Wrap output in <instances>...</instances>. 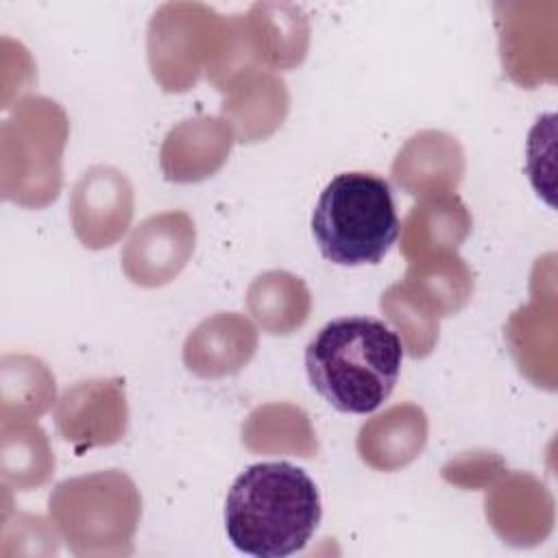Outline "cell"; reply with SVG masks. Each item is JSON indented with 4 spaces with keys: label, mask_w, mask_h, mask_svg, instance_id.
Wrapping results in <instances>:
<instances>
[{
    "label": "cell",
    "mask_w": 558,
    "mask_h": 558,
    "mask_svg": "<svg viewBox=\"0 0 558 558\" xmlns=\"http://www.w3.org/2000/svg\"><path fill=\"white\" fill-rule=\"evenodd\" d=\"M314 480L290 462H259L240 473L227 495L225 527L231 545L257 558L301 551L320 523Z\"/></svg>",
    "instance_id": "6da1fadb"
},
{
    "label": "cell",
    "mask_w": 558,
    "mask_h": 558,
    "mask_svg": "<svg viewBox=\"0 0 558 558\" xmlns=\"http://www.w3.org/2000/svg\"><path fill=\"white\" fill-rule=\"evenodd\" d=\"M401 357L397 331L371 316L333 318L305 347L312 388L349 414H368L390 397Z\"/></svg>",
    "instance_id": "7a4b0ae2"
},
{
    "label": "cell",
    "mask_w": 558,
    "mask_h": 558,
    "mask_svg": "<svg viewBox=\"0 0 558 558\" xmlns=\"http://www.w3.org/2000/svg\"><path fill=\"white\" fill-rule=\"evenodd\" d=\"M399 229L388 181L362 170L333 177L312 214V233L323 257L340 266L379 264Z\"/></svg>",
    "instance_id": "3957f363"
},
{
    "label": "cell",
    "mask_w": 558,
    "mask_h": 558,
    "mask_svg": "<svg viewBox=\"0 0 558 558\" xmlns=\"http://www.w3.org/2000/svg\"><path fill=\"white\" fill-rule=\"evenodd\" d=\"M48 512L74 556H129L142 497L126 473L109 469L57 484Z\"/></svg>",
    "instance_id": "277c9868"
},
{
    "label": "cell",
    "mask_w": 558,
    "mask_h": 558,
    "mask_svg": "<svg viewBox=\"0 0 558 558\" xmlns=\"http://www.w3.org/2000/svg\"><path fill=\"white\" fill-rule=\"evenodd\" d=\"M68 116L50 98L31 96L2 124V192L24 207H44L61 190Z\"/></svg>",
    "instance_id": "5b68a950"
},
{
    "label": "cell",
    "mask_w": 558,
    "mask_h": 558,
    "mask_svg": "<svg viewBox=\"0 0 558 558\" xmlns=\"http://www.w3.org/2000/svg\"><path fill=\"white\" fill-rule=\"evenodd\" d=\"M473 270L453 253L410 262L405 277L392 283L379 301L381 312L401 333L412 357H425L438 342V323L458 314L473 294Z\"/></svg>",
    "instance_id": "8992f818"
},
{
    "label": "cell",
    "mask_w": 558,
    "mask_h": 558,
    "mask_svg": "<svg viewBox=\"0 0 558 558\" xmlns=\"http://www.w3.org/2000/svg\"><path fill=\"white\" fill-rule=\"evenodd\" d=\"M225 15L201 2H168L148 24V65L163 92H187L211 65Z\"/></svg>",
    "instance_id": "52a82bcc"
},
{
    "label": "cell",
    "mask_w": 558,
    "mask_h": 558,
    "mask_svg": "<svg viewBox=\"0 0 558 558\" xmlns=\"http://www.w3.org/2000/svg\"><path fill=\"white\" fill-rule=\"evenodd\" d=\"M495 11L501 61L508 76L527 89L541 83H554L558 65V4L551 0L501 2Z\"/></svg>",
    "instance_id": "ba28073f"
},
{
    "label": "cell",
    "mask_w": 558,
    "mask_h": 558,
    "mask_svg": "<svg viewBox=\"0 0 558 558\" xmlns=\"http://www.w3.org/2000/svg\"><path fill=\"white\" fill-rule=\"evenodd\" d=\"M54 421L61 438L74 445L76 453L122 440L129 425L124 381L98 377L70 386L57 403Z\"/></svg>",
    "instance_id": "9c48e42d"
},
{
    "label": "cell",
    "mask_w": 558,
    "mask_h": 558,
    "mask_svg": "<svg viewBox=\"0 0 558 558\" xmlns=\"http://www.w3.org/2000/svg\"><path fill=\"white\" fill-rule=\"evenodd\" d=\"M196 227L187 211H163L142 220L122 248V270L144 288L172 281L190 262Z\"/></svg>",
    "instance_id": "30bf717a"
},
{
    "label": "cell",
    "mask_w": 558,
    "mask_h": 558,
    "mask_svg": "<svg viewBox=\"0 0 558 558\" xmlns=\"http://www.w3.org/2000/svg\"><path fill=\"white\" fill-rule=\"evenodd\" d=\"M506 342L521 375L534 386L556 388V290L554 268L543 277L538 259L532 275V301L510 314Z\"/></svg>",
    "instance_id": "8fae6325"
},
{
    "label": "cell",
    "mask_w": 558,
    "mask_h": 558,
    "mask_svg": "<svg viewBox=\"0 0 558 558\" xmlns=\"http://www.w3.org/2000/svg\"><path fill=\"white\" fill-rule=\"evenodd\" d=\"M133 218V187L111 166H94L81 174L70 196V220L87 248L116 244Z\"/></svg>",
    "instance_id": "7c38bea8"
},
{
    "label": "cell",
    "mask_w": 558,
    "mask_h": 558,
    "mask_svg": "<svg viewBox=\"0 0 558 558\" xmlns=\"http://www.w3.org/2000/svg\"><path fill=\"white\" fill-rule=\"evenodd\" d=\"M486 519L506 543L530 547L543 543L554 527V497L534 475L506 473L486 495Z\"/></svg>",
    "instance_id": "4fadbf2b"
},
{
    "label": "cell",
    "mask_w": 558,
    "mask_h": 558,
    "mask_svg": "<svg viewBox=\"0 0 558 558\" xmlns=\"http://www.w3.org/2000/svg\"><path fill=\"white\" fill-rule=\"evenodd\" d=\"M390 174L412 196L453 194L464 174V150L445 131H418L397 153Z\"/></svg>",
    "instance_id": "5bb4252c"
},
{
    "label": "cell",
    "mask_w": 558,
    "mask_h": 558,
    "mask_svg": "<svg viewBox=\"0 0 558 558\" xmlns=\"http://www.w3.org/2000/svg\"><path fill=\"white\" fill-rule=\"evenodd\" d=\"M222 102V120L242 144H253L272 135L288 116V89L272 70H251L235 78Z\"/></svg>",
    "instance_id": "9a60e30c"
},
{
    "label": "cell",
    "mask_w": 558,
    "mask_h": 558,
    "mask_svg": "<svg viewBox=\"0 0 558 558\" xmlns=\"http://www.w3.org/2000/svg\"><path fill=\"white\" fill-rule=\"evenodd\" d=\"M253 63L264 70H290L307 54L310 24L301 7L257 2L242 15Z\"/></svg>",
    "instance_id": "2e32d148"
},
{
    "label": "cell",
    "mask_w": 558,
    "mask_h": 558,
    "mask_svg": "<svg viewBox=\"0 0 558 558\" xmlns=\"http://www.w3.org/2000/svg\"><path fill=\"white\" fill-rule=\"evenodd\" d=\"M233 131L222 118L183 120L163 140L159 163L168 181L194 183L211 177L227 161Z\"/></svg>",
    "instance_id": "e0dca14e"
},
{
    "label": "cell",
    "mask_w": 558,
    "mask_h": 558,
    "mask_svg": "<svg viewBox=\"0 0 558 558\" xmlns=\"http://www.w3.org/2000/svg\"><path fill=\"white\" fill-rule=\"evenodd\" d=\"M257 349L255 327L240 314L220 312L205 318L183 344V362L198 377L235 375Z\"/></svg>",
    "instance_id": "ac0fdd59"
},
{
    "label": "cell",
    "mask_w": 558,
    "mask_h": 558,
    "mask_svg": "<svg viewBox=\"0 0 558 558\" xmlns=\"http://www.w3.org/2000/svg\"><path fill=\"white\" fill-rule=\"evenodd\" d=\"M427 442V416L414 403H397L360 427L357 453L377 471L410 464Z\"/></svg>",
    "instance_id": "d6986e66"
},
{
    "label": "cell",
    "mask_w": 558,
    "mask_h": 558,
    "mask_svg": "<svg viewBox=\"0 0 558 558\" xmlns=\"http://www.w3.org/2000/svg\"><path fill=\"white\" fill-rule=\"evenodd\" d=\"M473 218L456 194L427 196L416 203L401 225V253L418 262L440 253H453L469 235Z\"/></svg>",
    "instance_id": "ffe728a7"
},
{
    "label": "cell",
    "mask_w": 558,
    "mask_h": 558,
    "mask_svg": "<svg viewBox=\"0 0 558 558\" xmlns=\"http://www.w3.org/2000/svg\"><path fill=\"white\" fill-rule=\"evenodd\" d=\"M242 442L253 453H290L312 458L318 451L310 416L292 403H266L248 414Z\"/></svg>",
    "instance_id": "44dd1931"
},
{
    "label": "cell",
    "mask_w": 558,
    "mask_h": 558,
    "mask_svg": "<svg viewBox=\"0 0 558 558\" xmlns=\"http://www.w3.org/2000/svg\"><path fill=\"white\" fill-rule=\"evenodd\" d=\"M246 307L264 331L286 336L307 320L312 296L301 277L286 270H268L248 286Z\"/></svg>",
    "instance_id": "7402d4cb"
},
{
    "label": "cell",
    "mask_w": 558,
    "mask_h": 558,
    "mask_svg": "<svg viewBox=\"0 0 558 558\" xmlns=\"http://www.w3.org/2000/svg\"><path fill=\"white\" fill-rule=\"evenodd\" d=\"M54 456L44 429L28 421L15 423V436L2 427V475L17 490H31L50 480Z\"/></svg>",
    "instance_id": "603a6c76"
},
{
    "label": "cell",
    "mask_w": 558,
    "mask_h": 558,
    "mask_svg": "<svg viewBox=\"0 0 558 558\" xmlns=\"http://www.w3.org/2000/svg\"><path fill=\"white\" fill-rule=\"evenodd\" d=\"M13 360H15V366H11L9 357H4L2 364L15 373L17 386H15V392H2V405L17 399L15 421L37 418L54 401V377L50 375L44 362L31 355H17Z\"/></svg>",
    "instance_id": "cb8c5ba5"
},
{
    "label": "cell",
    "mask_w": 558,
    "mask_h": 558,
    "mask_svg": "<svg viewBox=\"0 0 558 558\" xmlns=\"http://www.w3.org/2000/svg\"><path fill=\"white\" fill-rule=\"evenodd\" d=\"M469 464H464L460 458L458 460H451L445 469H442V475L445 480H451L460 473H466L471 471V480H469V486L471 488H477L482 484H490L495 482L501 473H504V462L501 458H497L495 453H466L462 456Z\"/></svg>",
    "instance_id": "d4e9b609"
}]
</instances>
